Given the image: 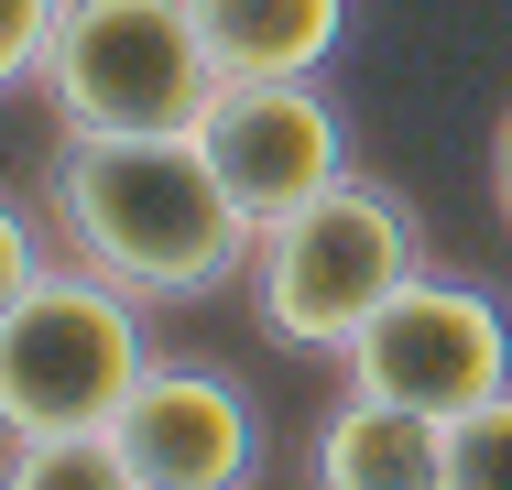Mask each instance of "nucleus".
<instances>
[{
  "mask_svg": "<svg viewBox=\"0 0 512 490\" xmlns=\"http://www.w3.org/2000/svg\"><path fill=\"white\" fill-rule=\"evenodd\" d=\"M0 490H142V480H131L109 425H77V436H11Z\"/></svg>",
  "mask_w": 512,
  "mask_h": 490,
  "instance_id": "obj_10",
  "label": "nucleus"
},
{
  "mask_svg": "<svg viewBox=\"0 0 512 490\" xmlns=\"http://www.w3.org/2000/svg\"><path fill=\"white\" fill-rule=\"evenodd\" d=\"M491 207H502V229H512V109H502V131H491Z\"/></svg>",
  "mask_w": 512,
  "mask_h": 490,
  "instance_id": "obj_14",
  "label": "nucleus"
},
{
  "mask_svg": "<svg viewBox=\"0 0 512 490\" xmlns=\"http://www.w3.org/2000/svg\"><path fill=\"white\" fill-rule=\"evenodd\" d=\"M447 490H512V392L469 403L447 425Z\"/></svg>",
  "mask_w": 512,
  "mask_h": 490,
  "instance_id": "obj_11",
  "label": "nucleus"
},
{
  "mask_svg": "<svg viewBox=\"0 0 512 490\" xmlns=\"http://www.w3.org/2000/svg\"><path fill=\"white\" fill-rule=\"evenodd\" d=\"M33 273H44V240H33V218H22L11 196H0V316H11L22 294H33Z\"/></svg>",
  "mask_w": 512,
  "mask_h": 490,
  "instance_id": "obj_13",
  "label": "nucleus"
},
{
  "mask_svg": "<svg viewBox=\"0 0 512 490\" xmlns=\"http://www.w3.org/2000/svg\"><path fill=\"white\" fill-rule=\"evenodd\" d=\"M55 11L66 0H0V98L22 77H44V44H55Z\"/></svg>",
  "mask_w": 512,
  "mask_h": 490,
  "instance_id": "obj_12",
  "label": "nucleus"
},
{
  "mask_svg": "<svg viewBox=\"0 0 512 490\" xmlns=\"http://www.w3.org/2000/svg\"><path fill=\"white\" fill-rule=\"evenodd\" d=\"M349 392H382V403H414L436 425H458L469 403L512 392V316L502 294L480 284H447V273H414L349 349H338Z\"/></svg>",
  "mask_w": 512,
  "mask_h": 490,
  "instance_id": "obj_5",
  "label": "nucleus"
},
{
  "mask_svg": "<svg viewBox=\"0 0 512 490\" xmlns=\"http://www.w3.org/2000/svg\"><path fill=\"white\" fill-rule=\"evenodd\" d=\"M153 371L142 338V294L88 273V262H44L33 294L0 316V436H77L120 425V403Z\"/></svg>",
  "mask_w": 512,
  "mask_h": 490,
  "instance_id": "obj_3",
  "label": "nucleus"
},
{
  "mask_svg": "<svg viewBox=\"0 0 512 490\" xmlns=\"http://www.w3.org/2000/svg\"><path fill=\"white\" fill-rule=\"evenodd\" d=\"M109 436H120L142 490H251V469H262L251 392L229 371H197V360H153Z\"/></svg>",
  "mask_w": 512,
  "mask_h": 490,
  "instance_id": "obj_7",
  "label": "nucleus"
},
{
  "mask_svg": "<svg viewBox=\"0 0 512 490\" xmlns=\"http://www.w3.org/2000/svg\"><path fill=\"white\" fill-rule=\"evenodd\" d=\"M316 490H447V425L382 392H349L316 425Z\"/></svg>",
  "mask_w": 512,
  "mask_h": 490,
  "instance_id": "obj_8",
  "label": "nucleus"
},
{
  "mask_svg": "<svg viewBox=\"0 0 512 490\" xmlns=\"http://www.w3.org/2000/svg\"><path fill=\"white\" fill-rule=\"evenodd\" d=\"M197 142H207V164L229 175V196H240L251 229L295 218L306 196H327L349 175V131L316 98V77H218Z\"/></svg>",
  "mask_w": 512,
  "mask_h": 490,
  "instance_id": "obj_6",
  "label": "nucleus"
},
{
  "mask_svg": "<svg viewBox=\"0 0 512 490\" xmlns=\"http://www.w3.org/2000/svg\"><path fill=\"white\" fill-rule=\"evenodd\" d=\"M425 273V229H414V207L393 186H371V175H338L327 196H306L295 218H273V229H251V316H262V338H284V349H349L393 294Z\"/></svg>",
  "mask_w": 512,
  "mask_h": 490,
  "instance_id": "obj_2",
  "label": "nucleus"
},
{
  "mask_svg": "<svg viewBox=\"0 0 512 490\" xmlns=\"http://www.w3.org/2000/svg\"><path fill=\"white\" fill-rule=\"evenodd\" d=\"M218 77H316L349 33V0H186Z\"/></svg>",
  "mask_w": 512,
  "mask_h": 490,
  "instance_id": "obj_9",
  "label": "nucleus"
},
{
  "mask_svg": "<svg viewBox=\"0 0 512 490\" xmlns=\"http://www.w3.org/2000/svg\"><path fill=\"white\" fill-rule=\"evenodd\" d=\"M33 88L55 98V131H197L218 55L186 0H66Z\"/></svg>",
  "mask_w": 512,
  "mask_h": 490,
  "instance_id": "obj_4",
  "label": "nucleus"
},
{
  "mask_svg": "<svg viewBox=\"0 0 512 490\" xmlns=\"http://www.w3.org/2000/svg\"><path fill=\"white\" fill-rule=\"evenodd\" d=\"M44 218L66 262H88L142 305H207L251 273V218L197 131H66L44 164Z\"/></svg>",
  "mask_w": 512,
  "mask_h": 490,
  "instance_id": "obj_1",
  "label": "nucleus"
}]
</instances>
